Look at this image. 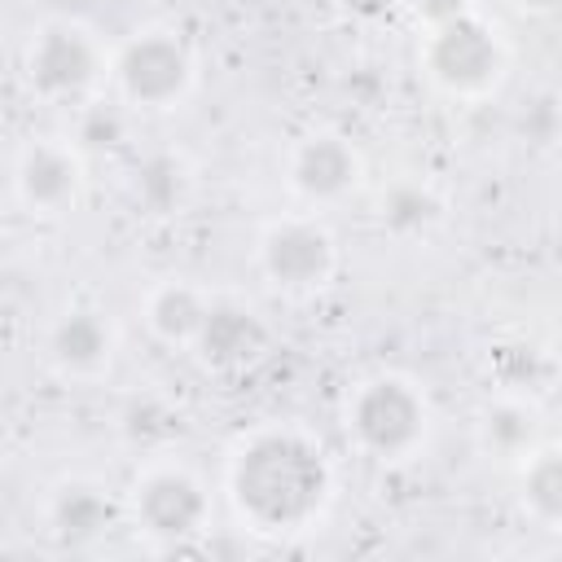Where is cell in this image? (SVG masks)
Returning a JSON list of instances; mask_svg holds the SVG:
<instances>
[{
  "instance_id": "1",
  "label": "cell",
  "mask_w": 562,
  "mask_h": 562,
  "mask_svg": "<svg viewBox=\"0 0 562 562\" xmlns=\"http://www.w3.org/2000/svg\"><path fill=\"white\" fill-rule=\"evenodd\" d=\"M228 501L259 536H294L312 527L334 492L325 448L299 426H259L228 452Z\"/></svg>"
},
{
  "instance_id": "2",
  "label": "cell",
  "mask_w": 562,
  "mask_h": 562,
  "mask_svg": "<svg viewBox=\"0 0 562 562\" xmlns=\"http://www.w3.org/2000/svg\"><path fill=\"white\" fill-rule=\"evenodd\" d=\"M347 435L373 461H408L430 435L426 391L404 373H373L347 395Z\"/></svg>"
},
{
  "instance_id": "3",
  "label": "cell",
  "mask_w": 562,
  "mask_h": 562,
  "mask_svg": "<svg viewBox=\"0 0 562 562\" xmlns=\"http://www.w3.org/2000/svg\"><path fill=\"white\" fill-rule=\"evenodd\" d=\"M105 48L97 40L92 26L75 22V18H48L31 31L26 48H22V70L35 97L53 101V105H70L83 101L101 75H105Z\"/></svg>"
},
{
  "instance_id": "4",
  "label": "cell",
  "mask_w": 562,
  "mask_h": 562,
  "mask_svg": "<svg viewBox=\"0 0 562 562\" xmlns=\"http://www.w3.org/2000/svg\"><path fill=\"white\" fill-rule=\"evenodd\" d=\"M127 518L145 540H154L162 549H176L211 522V492L189 465L158 461V465H145L132 479Z\"/></svg>"
},
{
  "instance_id": "5",
  "label": "cell",
  "mask_w": 562,
  "mask_h": 562,
  "mask_svg": "<svg viewBox=\"0 0 562 562\" xmlns=\"http://www.w3.org/2000/svg\"><path fill=\"white\" fill-rule=\"evenodd\" d=\"M114 88L136 110H171L193 88V53L167 26H145L123 40L110 61Z\"/></svg>"
},
{
  "instance_id": "6",
  "label": "cell",
  "mask_w": 562,
  "mask_h": 562,
  "mask_svg": "<svg viewBox=\"0 0 562 562\" xmlns=\"http://www.w3.org/2000/svg\"><path fill=\"white\" fill-rule=\"evenodd\" d=\"M422 70L448 97H487L505 79V44L479 13H470L426 31Z\"/></svg>"
},
{
  "instance_id": "7",
  "label": "cell",
  "mask_w": 562,
  "mask_h": 562,
  "mask_svg": "<svg viewBox=\"0 0 562 562\" xmlns=\"http://www.w3.org/2000/svg\"><path fill=\"white\" fill-rule=\"evenodd\" d=\"M255 263L281 294H316L338 272V241L312 215L272 220L255 241Z\"/></svg>"
},
{
  "instance_id": "8",
  "label": "cell",
  "mask_w": 562,
  "mask_h": 562,
  "mask_svg": "<svg viewBox=\"0 0 562 562\" xmlns=\"http://www.w3.org/2000/svg\"><path fill=\"white\" fill-rule=\"evenodd\" d=\"M360 176H364L360 149L334 127H316V132L299 136L285 158V180H290L294 198H303L307 206H334V202L351 198Z\"/></svg>"
},
{
  "instance_id": "9",
  "label": "cell",
  "mask_w": 562,
  "mask_h": 562,
  "mask_svg": "<svg viewBox=\"0 0 562 562\" xmlns=\"http://www.w3.org/2000/svg\"><path fill=\"white\" fill-rule=\"evenodd\" d=\"M189 351L198 356L202 369L241 373V369H255L272 351V329L255 307L237 299H211Z\"/></svg>"
},
{
  "instance_id": "10",
  "label": "cell",
  "mask_w": 562,
  "mask_h": 562,
  "mask_svg": "<svg viewBox=\"0 0 562 562\" xmlns=\"http://www.w3.org/2000/svg\"><path fill=\"white\" fill-rule=\"evenodd\" d=\"M119 351V329L110 321V312L92 307V303H75L66 307L44 338V356L53 364L57 378L66 382H97L110 373Z\"/></svg>"
},
{
  "instance_id": "11",
  "label": "cell",
  "mask_w": 562,
  "mask_h": 562,
  "mask_svg": "<svg viewBox=\"0 0 562 562\" xmlns=\"http://www.w3.org/2000/svg\"><path fill=\"white\" fill-rule=\"evenodd\" d=\"M18 202L31 215H66L83 193V162L75 145L61 140H31L13 167Z\"/></svg>"
},
{
  "instance_id": "12",
  "label": "cell",
  "mask_w": 562,
  "mask_h": 562,
  "mask_svg": "<svg viewBox=\"0 0 562 562\" xmlns=\"http://www.w3.org/2000/svg\"><path fill=\"white\" fill-rule=\"evenodd\" d=\"M114 501L97 479H61L48 496V527L61 544L83 549L114 527Z\"/></svg>"
},
{
  "instance_id": "13",
  "label": "cell",
  "mask_w": 562,
  "mask_h": 562,
  "mask_svg": "<svg viewBox=\"0 0 562 562\" xmlns=\"http://www.w3.org/2000/svg\"><path fill=\"white\" fill-rule=\"evenodd\" d=\"M206 303H211V299H206L198 285L180 281V277L158 281V285L145 294V325H149V334H154L158 342H167V347H189L193 334H198V325H202V316H206Z\"/></svg>"
},
{
  "instance_id": "14",
  "label": "cell",
  "mask_w": 562,
  "mask_h": 562,
  "mask_svg": "<svg viewBox=\"0 0 562 562\" xmlns=\"http://www.w3.org/2000/svg\"><path fill=\"white\" fill-rule=\"evenodd\" d=\"M479 443H483L492 457L522 461L531 448H540V413H536V404H527V400H518V395L492 400V404L479 413Z\"/></svg>"
},
{
  "instance_id": "15",
  "label": "cell",
  "mask_w": 562,
  "mask_h": 562,
  "mask_svg": "<svg viewBox=\"0 0 562 562\" xmlns=\"http://www.w3.org/2000/svg\"><path fill=\"white\" fill-rule=\"evenodd\" d=\"M378 220L391 237H422L443 220V202L426 180H395L378 202Z\"/></svg>"
},
{
  "instance_id": "16",
  "label": "cell",
  "mask_w": 562,
  "mask_h": 562,
  "mask_svg": "<svg viewBox=\"0 0 562 562\" xmlns=\"http://www.w3.org/2000/svg\"><path fill=\"white\" fill-rule=\"evenodd\" d=\"M522 505L540 527L562 522V452L540 443L522 457Z\"/></svg>"
},
{
  "instance_id": "17",
  "label": "cell",
  "mask_w": 562,
  "mask_h": 562,
  "mask_svg": "<svg viewBox=\"0 0 562 562\" xmlns=\"http://www.w3.org/2000/svg\"><path fill=\"white\" fill-rule=\"evenodd\" d=\"M184 193H189V171H184V162L176 154H149V158L136 162V171H132V198L149 215L180 211Z\"/></svg>"
},
{
  "instance_id": "18",
  "label": "cell",
  "mask_w": 562,
  "mask_h": 562,
  "mask_svg": "<svg viewBox=\"0 0 562 562\" xmlns=\"http://www.w3.org/2000/svg\"><path fill=\"white\" fill-rule=\"evenodd\" d=\"M119 132H123V123H119L114 105H92V110L83 114V123H79V140H83L88 149H110V145L119 140Z\"/></svg>"
},
{
  "instance_id": "19",
  "label": "cell",
  "mask_w": 562,
  "mask_h": 562,
  "mask_svg": "<svg viewBox=\"0 0 562 562\" xmlns=\"http://www.w3.org/2000/svg\"><path fill=\"white\" fill-rule=\"evenodd\" d=\"M413 13L426 31L443 26V22H457V18H470L474 13V0H413Z\"/></svg>"
},
{
  "instance_id": "20",
  "label": "cell",
  "mask_w": 562,
  "mask_h": 562,
  "mask_svg": "<svg viewBox=\"0 0 562 562\" xmlns=\"http://www.w3.org/2000/svg\"><path fill=\"white\" fill-rule=\"evenodd\" d=\"M334 4H338L342 18H351L360 26H378L400 9V0H334Z\"/></svg>"
},
{
  "instance_id": "21",
  "label": "cell",
  "mask_w": 562,
  "mask_h": 562,
  "mask_svg": "<svg viewBox=\"0 0 562 562\" xmlns=\"http://www.w3.org/2000/svg\"><path fill=\"white\" fill-rule=\"evenodd\" d=\"M518 9H527V13H553L558 0H518Z\"/></svg>"
}]
</instances>
